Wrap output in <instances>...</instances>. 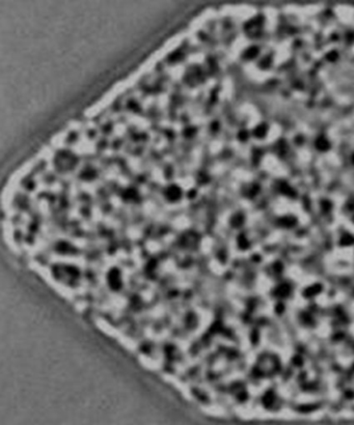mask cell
<instances>
[{"label":"cell","mask_w":354,"mask_h":425,"mask_svg":"<svg viewBox=\"0 0 354 425\" xmlns=\"http://www.w3.org/2000/svg\"><path fill=\"white\" fill-rule=\"evenodd\" d=\"M259 54V49L256 47H250L249 49L246 50V52L244 53V56L245 58H247V59H252V58H255L256 55Z\"/></svg>","instance_id":"cell-2"},{"label":"cell","mask_w":354,"mask_h":425,"mask_svg":"<svg viewBox=\"0 0 354 425\" xmlns=\"http://www.w3.org/2000/svg\"><path fill=\"white\" fill-rule=\"evenodd\" d=\"M327 59L329 61H336L337 59V52L336 51H331L327 54Z\"/></svg>","instance_id":"cell-5"},{"label":"cell","mask_w":354,"mask_h":425,"mask_svg":"<svg viewBox=\"0 0 354 425\" xmlns=\"http://www.w3.org/2000/svg\"><path fill=\"white\" fill-rule=\"evenodd\" d=\"M281 191L282 193H285V194H287V195H294V191L293 189L289 186V185L287 183H281Z\"/></svg>","instance_id":"cell-3"},{"label":"cell","mask_w":354,"mask_h":425,"mask_svg":"<svg viewBox=\"0 0 354 425\" xmlns=\"http://www.w3.org/2000/svg\"><path fill=\"white\" fill-rule=\"evenodd\" d=\"M316 146L320 151H327L329 148V142L327 141L326 138L319 137L316 141Z\"/></svg>","instance_id":"cell-1"},{"label":"cell","mask_w":354,"mask_h":425,"mask_svg":"<svg viewBox=\"0 0 354 425\" xmlns=\"http://www.w3.org/2000/svg\"><path fill=\"white\" fill-rule=\"evenodd\" d=\"M352 162L354 163V155H353V157H352Z\"/></svg>","instance_id":"cell-6"},{"label":"cell","mask_w":354,"mask_h":425,"mask_svg":"<svg viewBox=\"0 0 354 425\" xmlns=\"http://www.w3.org/2000/svg\"><path fill=\"white\" fill-rule=\"evenodd\" d=\"M266 132H267V128L265 126V125H261V126H259L258 128L255 129V135L256 136V137L262 138V137H264V136L266 135Z\"/></svg>","instance_id":"cell-4"}]
</instances>
